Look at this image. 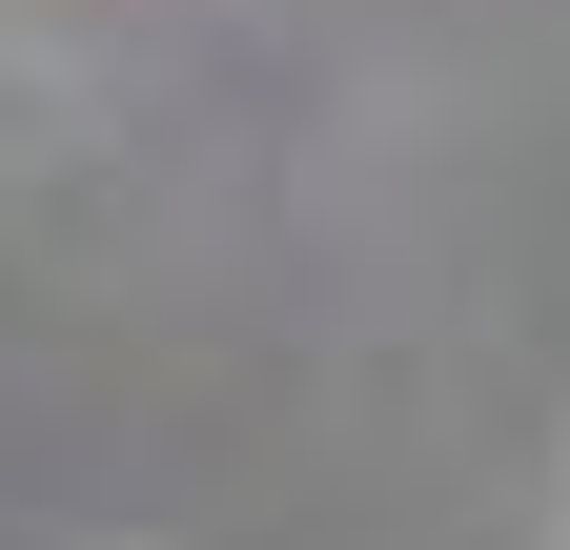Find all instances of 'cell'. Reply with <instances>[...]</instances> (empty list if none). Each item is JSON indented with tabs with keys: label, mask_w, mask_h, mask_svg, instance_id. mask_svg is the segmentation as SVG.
<instances>
[]
</instances>
